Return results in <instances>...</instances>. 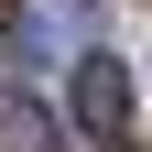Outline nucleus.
Segmentation results:
<instances>
[{"mask_svg":"<svg viewBox=\"0 0 152 152\" xmlns=\"http://www.w3.org/2000/svg\"><path fill=\"white\" fill-rule=\"evenodd\" d=\"M76 130H87V141H120L130 130V65L120 54H87V65H76Z\"/></svg>","mask_w":152,"mask_h":152,"instance_id":"1","label":"nucleus"},{"mask_svg":"<svg viewBox=\"0 0 152 152\" xmlns=\"http://www.w3.org/2000/svg\"><path fill=\"white\" fill-rule=\"evenodd\" d=\"M0 152H54V120L33 98H0Z\"/></svg>","mask_w":152,"mask_h":152,"instance_id":"3","label":"nucleus"},{"mask_svg":"<svg viewBox=\"0 0 152 152\" xmlns=\"http://www.w3.org/2000/svg\"><path fill=\"white\" fill-rule=\"evenodd\" d=\"M98 152H130V141H98Z\"/></svg>","mask_w":152,"mask_h":152,"instance_id":"4","label":"nucleus"},{"mask_svg":"<svg viewBox=\"0 0 152 152\" xmlns=\"http://www.w3.org/2000/svg\"><path fill=\"white\" fill-rule=\"evenodd\" d=\"M76 44H87V0H22V22H11L22 65H65Z\"/></svg>","mask_w":152,"mask_h":152,"instance_id":"2","label":"nucleus"}]
</instances>
